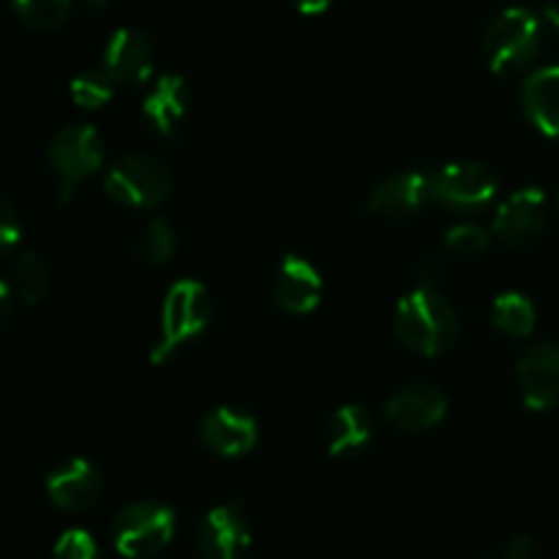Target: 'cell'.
I'll use <instances>...</instances> for the list:
<instances>
[{"mask_svg":"<svg viewBox=\"0 0 559 559\" xmlns=\"http://www.w3.org/2000/svg\"><path fill=\"white\" fill-rule=\"evenodd\" d=\"M396 336L413 353L435 358L448 353L459 338V314L451 300L435 287L413 289L396 306Z\"/></svg>","mask_w":559,"mask_h":559,"instance_id":"cell-1","label":"cell"},{"mask_svg":"<svg viewBox=\"0 0 559 559\" xmlns=\"http://www.w3.org/2000/svg\"><path fill=\"white\" fill-rule=\"evenodd\" d=\"M540 49V20L530 9L500 11L484 33V58L495 74L527 69Z\"/></svg>","mask_w":559,"mask_h":559,"instance_id":"cell-2","label":"cell"},{"mask_svg":"<svg viewBox=\"0 0 559 559\" xmlns=\"http://www.w3.org/2000/svg\"><path fill=\"white\" fill-rule=\"evenodd\" d=\"M211 295L200 282L186 278V282L173 284L162 306V336H158L156 347L151 349L153 364L162 366L180 344L200 336L211 322Z\"/></svg>","mask_w":559,"mask_h":559,"instance_id":"cell-3","label":"cell"},{"mask_svg":"<svg viewBox=\"0 0 559 559\" xmlns=\"http://www.w3.org/2000/svg\"><path fill=\"white\" fill-rule=\"evenodd\" d=\"M104 191L109 200L120 202L126 207H140V211H153L167 202L173 191V178L169 169L158 158L151 156H120L112 162L104 175Z\"/></svg>","mask_w":559,"mask_h":559,"instance_id":"cell-4","label":"cell"},{"mask_svg":"<svg viewBox=\"0 0 559 559\" xmlns=\"http://www.w3.org/2000/svg\"><path fill=\"white\" fill-rule=\"evenodd\" d=\"M175 538V513L164 502H131L115 516V549L129 559L156 557Z\"/></svg>","mask_w":559,"mask_h":559,"instance_id":"cell-5","label":"cell"},{"mask_svg":"<svg viewBox=\"0 0 559 559\" xmlns=\"http://www.w3.org/2000/svg\"><path fill=\"white\" fill-rule=\"evenodd\" d=\"M47 162L58 178V197L60 202H69L74 194L76 183L98 173L104 164V145L102 136L93 126L74 123L63 126L58 134L49 140Z\"/></svg>","mask_w":559,"mask_h":559,"instance_id":"cell-6","label":"cell"},{"mask_svg":"<svg viewBox=\"0 0 559 559\" xmlns=\"http://www.w3.org/2000/svg\"><path fill=\"white\" fill-rule=\"evenodd\" d=\"M497 197V178L486 164H448L431 175V202L456 213L484 211Z\"/></svg>","mask_w":559,"mask_h":559,"instance_id":"cell-7","label":"cell"},{"mask_svg":"<svg viewBox=\"0 0 559 559\" xmlns=\"http://www.w3.org/2000/svg\"><path fill=\"white\" fill-rule=\"evenodd\" d=\"M546 229V194L522 189L508 197L495 216V235L508 249H530Z\"/></svg>","mask_w":559,"mask_h":559,"instance_id":"cell-8","label":"cell"},{"mask_svg":"<svg viewBox=\"0 0 559 559\" xmlns=\"http://www.w3.org/2000/svg\"><path fill=\"white\" fill-rule=\"evenodd\" d=\"M251 546L243 508L229 502L205 513L197 530V549L202 559H243Z\"/></svg>","mask_w":559,"mask_h":559,"instance_id":"cell-9","label":"cell"},{"mask_svg":"<svg viewBox=\"0 0 559 559\" xmlns=\"http://www.w3.org/2000/svg\"><path fill=\"white\" fill-rule=\"evenodd\" d=\"M273 300L287 314H309L322 300V276L306 257L287 254L276 267Z\"/></svg>","mask_w":559,"mask_h":559,"instance_id":"cell-10","label":"cell"},{"mask_svg":"<svg viewBox=\"0 0 559 559\" xmlns=\"http://www.w3.org/2000/svg\"><path fill=\"white\" fill-rule=\"evenodd\" d=\"M519 388L530 409L544 413L559 402V347L535 344L519 360Z\"/></svg>","mask_w":559,"mask_h":559,"instance_id":"cell-11","label":"cell"},{"mask_svg":"<svg viewBox=\"0 0 559 559\" xmlns=\"http://www.w3.org/2000/svg\"><path fill=\"white\" fill-rule=\"evenodd\" d=\"M102 69L115 82L142 85L153 74V44L151 38L134 27H118L104 47Z\"/></svg>","mask_w":559,"mask_h":559,"instance_id":"cell-12","label":"cell"},{"mask_svg":"<svg viewBox=\"0 0 559 559\" xmlns=\"http://www.w3.org/2000/svg\"><path fill=\"white\" fill-rule=\"evenodd\" d=\"M104 480L98 469L85 459H69L63 467L49 473L47 495L55 508L69 513L87 511L102 500Z\"/></svg>","mask_w":559,"mask_h":559,"instance_id":"cell-13","label":"cell"},{"mask_svg":"<svg viewBox=\"0 0 559 559\" xmlns=\"http://www.w3.org/2000/svg\"><path fill=\"white\" fill-rule=\"evenodd\" d=\"M431 202V175L402 173L382 180L369 197V211L380 218H409Z\"/></svg>","mask_w":559,"mask_h":559,"instance_id":"cell-14","label":"cell"},{"mask_svg":"<svg viewBox=\"0 0 559 559\" xmlns=\"http://www.w3.org/2000/svg\"><path fill=\"white\" fill-rule=\"evenodd\" d=\"M202 440L218 456H246L257 445V420L249 413L235 407H216L202 418Z\"/></svg>","mask_w":559,"mask_h":559,"instance_id":"cell-15","label":"cell"},{"mask_svg":"<svg viewBox=\"0 0 559 559\" xmlns=\"http://www.w3.org/2000/svg\"><path fill=\"white\" fill-rule=\"evenodd\" d=\"M385 415L402 431H426L442 424L448 415V399L431 385H413L388 399Z\"/></svg>","mask_w":559,"mask_h":559,"instance_id":"cell-16","label":"cell"},{"mask_svg":"<svg viewBox=\"0 0 559 559\" xmlns=\"http://www.w3.org/2000/svg\"><path fill=\"white\" fill-rule=\"evenodd\" d=\"M147 123L164 136V140H175L178 129L183 126L186 112H189V87L186 80L178 74H164L153 82L147 91L145 104H142Z\"/></svg>","mask_w":559,"mask_h":559,"instance_id":"cell-17","label":"cell"},{"mask_svg":"<svg viewBox=\"0 0 559 559\" xmlns=\"http://www.w3.org/2000/svg\"><path fill=\"white\" fill-rule=\"evenodd\" d=\"M524 109L544 134L559 136V66L538 69L524 82Z\"/></svg>","mask_w":559,"mask_h":559,"instance_id":"cell-18","label":"cell"},{"mask_svg":"<svg viewBox=\"0 0 559 559\" xmlns=\"http://www.w3.org/2000/svg\"><path fill=\"white\" fill-rule=\"evenodd\" d=\"M371 442V415L360 404H347L333 413L328 424V451L333 456H353Z\"/></svg>","mask_w":559,"mask_h":559,"instance_id":"cell-19","label":"cell"},{"mask_svg":"<svg viewBox=\"0 0 559 559\" xmlns=\"http://www.w3.org/2000/svg\"><path fill=\"white\" fill-rule=\"evenodd\" d=\"M535 306L522 293H502L491 306V325L508 336L524 338L535 331Z\"/></svg>","mask_w":559,"mask_h":559,"instance_id":"cell-20","label":"cell"},{"mask_svg":"<svg viewBox=\"0 0 559 559\" xmlns=\"http://www.w3.org/2000/svg\"><path fill=\"white\" fill-rule=\"evenodd\" d=\"M14 295L25 306H38L49 295V287H52V278H49L47 265L38 254H25L16 257L14 262Z\"/></svg>","mask_w":559,"mask_h":559,"instance_id":"cell-21","label":"cell"},{"mask_svg":"<svg viewBox=\"0 0 559 559\" xmlns=\"http://www.w3.org/2000/svg\"><path fill=\"white\" fill-rule=\"evenodd\" d=\"M136 254L145 265L162 267L173 260L175 254V227L164 216H156L142 233L140 243H136Z\"/></svg>","mask_w":559,"mask_h":559,"instance_id":"cell-22","label":"cell"},{"mask_svg":"<svg viewBox=\"0 0 559 559\" xmlns=\"http://www.w3.org/2000/svg\"><path fill=\"white\" fill-rule=\"evenodd\" d=\"M11 5L33 31H58L71 14V0H11Z\"/></svg>","mask_w":559,"mask_h":559,"instance_id":"cell-23","label":"cell"},{"mask_svg":"<svg viewBox=\"0 0 559 559\" xmlns=\"http://www.w3.org/2000/svg\"><path fill=\"white\" fill-rule=\"evenodd\" d=\"M115 85L118 82L104 69L85 71V74L74 76V82H71V98L85 109H102L112 102Z\"/></svg>","mask_w":559,"mask_h":559,"instance_id":"cell-24","label":"cell"},{"mask_svg":"<svg viewBox=\"0 0 559 559\" xmlns=\"http://www.w3.org/2000/svg\"><path fill=\"white\" fill-rule=\"evenodd\" d=\"M491 233L480 224H456L453 229H448L445 235V249L451 254L459 257H478L489 249Z\"/></svg>","mask_w":559,"mask_h":559,"instance_id":"cell-25","label":"cell"},{"mask_svg":"<svg viewBox=\"0 0 559 559\" xmlns=\"http://www.w3.org/2000/svg\"><path fill=\"white\" fill-rule=\"evenodd\" d=\"M52 559H98V546L85 530H69L55 544Z\"/></svg>","mask_w":559,"mask_h":559,"instance_id":"cell-26","label":"cell"},{"mask_svg":"<svg viewBox=\"0 0 559 559\" xmlns=\"http://www.w3.org/2000/svg\"><path fill=\"white\" fill-rule=\"evenodd\" d=\"M20 218H16L14 205L0 194V257H5L9 251H14V246L20 243Z\"/></svg>","mask_w":559,"mask_h":559,"instance_id":"cell-27","label":"cell"},{"mask_svg":"<svg viewBox=\"0 0 559 559\" xmlns=\"http://www.w3.org/2000/svg\"><path fill=\"white\" fill-rule=\"evenodd\" d=\"M535 551H538L535 540L530 538L527 533H519L508 540L506 551H502V559H535Z\"/></svg>","mask_w":559,"mask_h":559,"instance_id":"cell-28","label":"cell"},{"mask_svg":"<svg viewBox=\"0 0 559 559\" xmlns=\"http://www.w3.org/2000/svg\"><path fill=\"white\" fill-rule=\"evenodd\" d=\"M11 306H14V287H11V284H5L3 278H0V328L9 322Z\"/></svg>","mask_w":559,"mask_h":559,"instance_id":"cell-29","label":"cell"},{"mask_svg":"<svg viewBox=\"0 0 559 559\" xmlns=\"http://www.w3.org/2000/svg\"><path fill=\"white\" fill-rule=\"evenodd\" d=\"M331 3L333 0H293L295 9H298L300 14H309V16L322 14V11L331 9Z\"/></svg>","mask_w":559,"mask_h":559,"instance_id":"cell-30","label":"cell"},{"mask_svg":"<svg viewBox=\"0 0 559 559\" xmlns=\"http://www.w3.org/2000/svg\"><path fill=\"white\" fill-rule=\"evenodd\" d=\"M544 20L549 22V25L555 27V31L559 33V3H555V5H546V11H544Z\"/></svg>","mask_w":559,"mask_h":559,"instance_id":"cell-31","label":"cell"},{"mask_svg":"<svg viewBox=\"0 0 559 559\" xmlns=\"http://www.w3.org/2000/svg\"><path fill=\"white\" fill-rule=\"evenodd\" d=\"M85 3L87 5H91V9H107V5H109V0H85Z\"/></svg>","mask_w":559,"mask_h":559,"instance_id":"cell-32","label":"cell"},{"mask_svg":"<svg viewBox=\"0 0 559 559\" xmlns=\"http://www.w3.org/2000/svg\"><path fill=\"white\" fill-rule=\"evenodd\" d=\"M557 205H559V202H557Z\"/></svg>","mask_w":559,"mask_h":559,"instance_id":"cell-33","label":"cell"}]
</instances>
